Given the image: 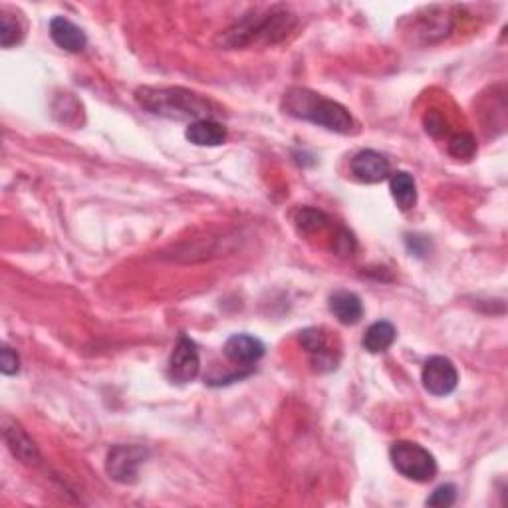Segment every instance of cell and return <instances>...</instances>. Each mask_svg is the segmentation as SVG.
<instances>
[{
	"label": "cell",
	"instance_id": "cell-16",
	"mask_svg": "<svg viewBox=\"0 0 508 508\" xmlns=\"http://www.w3.org/2000/svg\"><path fill=\"white\" fill-rule=\"evenodd\" d=\"M389 189L391 197L396 201L397 207L407 213V210L417 205V185L415 179L411 177L407 171H396L389 175Z\"/></svg>",
	"mask_w": 508,
	"mask_h": 508
},
{
	"label": "cell",
	"instance_id": "cell-4",
	"mask_svg": "<svg viewBox=\"0 0 508 508\" xmlns=\"http://www.w3.org/2000/svg\"><path fill=\"white\" fill-rule=\"evenodd\" d=\"M389 459L396 471L409 481L429 483L437 475V461L425 447L411 441H396L389 449Z\"/></svg>",
	"mask_w": 508,
	"mask_h": 508
},
{
	"label": "cell",
	"instance_id": "cell-18",
	"mask_svg": "<svg viewBox=\"0 0 508 508\" xmlns=\"http://www.w3.org/2000/svg\"><path fill=\"white\" fill-rule=\"evenodd\" d=\"M294 223L299 227V231L304 235H312L318 233L328 223V217H325L322 210L312 209V207H302L296 210L294 215Z\"/></svg>",
	"mask_w": 508,
	"mask_h": 508
},
{
	"label": "cell",
	"instance_id": "cell-5",
	"mask_svg": "<svg viewBox=\"0 0 508 508\" xmlns=\"http://www.w3.org/2000/svg\"><path fill=\"white\" fill-rule=\"evenodd\" d=\"M149 450L139 445H116L108 453L105 471L116 483L133 485L139 478V468L147 461Z\"/></svg>",
	"mask_w": 508,
	"mask_h": 508
},
{
	"label": "cell",
	"instance_id": "cell-17",
	"mask_svg": "<svg viewBox=\"0 0 508 508\" xmlns=\"http://www.w3.org/2000/svg\"><path fill=\"white\" fill-rule=\"evenodd\" d=\"M397 338L396 325L386 320H379L376 324H371L370 328L366 330V335H363V348H366L370 353H381L386 352L388 348L393 346V342Z\"/></svg>",
	"mask_w": 508,
	"mask_h": 508
},
{
	"label": "cell",
	"instance_id": "cell-13",
	"mask_svg": "<svg viewBox=\"0 0 508 508\" xmlns=\"http://www.w3.org/2000/svg\"><path fill=\"white\" fill-rule=\"evenodd\" d=\"M50 36L56 46H60L66 52H82L88 38H85L80 26H76L72 21L64 16H56L50 21Z\"/></svg>",
	"mask_w": 508,
	"mask_h": 508
},
{
	"label": "cell",
	"instance_id": "cell-1",
	"mask_svg": "<svg viewBox=\"0 0 508 508\" xmlns=\"http://www.w3.org/2000/svg\"><path fill=\"white\" fill-rule=\"evenodd\" d=\"M296 18L286 8H271L266 13H251L220 32L217 44L225 50H238L248 46H268L281 42L292 32Z\"/></svg>",
	"mask_w": 508,
	"mask_h": 508
},
{
	"label": "cell",
	"instance_id": "cell-2",
	"mask_svg": "<svg viewBox=\"0 0 508 508\" xmlns=\"http://www.w3.org/2000/svg\"><path fill=\"white\" fill-rule=\"evenodd\" d=\"M136 100L153 116L175 121L193 123L197 120H215L220 116V110L209 98L185 88H139Z\"/></svg>",
	"mask_w": 508,
	"mask_h": 508
},
{
	"label": "cell",
	"instance_id": "cell-12",
	"mask_svg": "<svg viewBox=\"0 0 508 508\" xmlns=\"http://www.w3.org/2000/svg\"><path fill=\"white\" fill-rule=\"evenodd\" d=\"M453 16H450L445 8H427L425 14H421L417 18V22L414 26V32L423 36L425 42H435L441 40V38H445L453 31Z\"/></svg>",
	"mask_w": 508,
	"mask_h": 508
},
{
	"label": "cell",
	"instance_id": "cell-8",
	"mask_svg": "<svg viewBox=\"0 0 508 508\" xmlns=\"http://www.w3.org/2000/svg\"><path fill=\"white\" fill-rule=\"evenodd\" d=\"M352 175L361 183H381L389 179L391 165L389 159L373 149H363L352 159Z\"/></svg>",
	"mask_w": 508,
	"mask_h": 508
},
{
	"label": "cell",
	"instance_id": "cell-22",
	"mask_svg": "<svg viewBox=\"0 0 508 508\" xmlns=\"http://www.w3.org/2000/svg\"><path fill=\"white\" fill-rule=\"evenodd\" d=\"M0 370H3L4 376H14L21 370V358H18V353L13 348H3V353H0Z\"/></svg>",
	"mask_w": 508,
	"mask_h": 508
},
{
	"label": "cell",
	"instance_id": "cell-19",
	"mask_svg": "<svg viewBox=\"0 0 508 508\" xmlns=\"http://www.w3.org/2000/svg\"><path fill=\"white\" fill-rule=\"evenodd\" d=\"M22 36H24V28L21 22H18L16 16L8 13L0 14V44H3V48L16 46L22 40Z\"/></svg>",
	"mask_w": 508,
	"mask_h": 508
},
{
	"label": "cell",
	"instance_id": "cell-20",
	"mask_svg": "<svg viewBox=\"0 0 508 508\" xmlns=\"http://www.w3.org/2000/svg\"><path fill=\"white\" fill-rule=\"evenodd\" d=\"M477 151V141L468 133H457L449 141V153L457 159H471Z\"/></svg>",
	"mask_w": 508,
	"mask_h": 508
},
{
	"label": "cell",
	"instance_id": "cell-15",
	"mask_svg": "<svg viewBox=\"0 0 508 508\" xmlns=\"http://www.w3.org/2000/svg\"><path fill=\"white\" fill-rule=\"evenodd\" d=\"M330 312L338 318V322L346 324V325H353L361 320L363 316V306L358 294L348 292V290H340L332 294L330 299Z\"/></svg>",
	"mask_w": 508,
	"mask_h": 508
},
{
	"label": "cell",
	"instance_id": "cell-21",
	"mask_svg": "<svg viewBox=\"0 0 508 508\" xmlns=\"http://www.w3.org/2000/svg\"><path fill=\"white\" fill-rule=\"evenodd\" d=\"M457 498V488L453 485H441L433 495L427 498V506H450Z\"/></svg>",
	"mask_w": 508,
	"mask_h": 508
},
{
	"label": "cell",
	"instance_id": "cell-14",
	"mask_svg": "<svg viewBox=\"0 0 508 508\" xmlns=\"http://www.w3.org/2000/svg\"><path fill=\"white\" fill-rule=\"evenodd\" d=\"M185 138L199 147H217L227 141V128L217 120H197L189 123Z\"/></svg>",
	"mask_w": 508,
	"mask_h": 508
},
{
	"label": "cell",
	"instance_id": "cell-11",
	"mask_svg": "<svg viewBox=\"0 0 508 508\" xmlns=\"http://www.w3.org/2000/svg\"><path fill=\"white\" fill-rule=\"evenodd\" d=\"M225 356L236 366H253L264 356V343L248 334H235L225 343Z\"/></svg>",
	"mask_w": 508,
	"mask_h": 508
},
{
	"label": "cell",
	"instance_id": "cell-7",
	"mask_svg": "<svg viewBox=\"0 0 508 508\" xmlns=\"http://www.w3.org/2000/svg\"><path fill=\"white\" fill-rule=\"evenodd\" d=\"M201 370V358L197 343L187 338V335H179V342L169 358V379L174 383H189L199 376Z\"/></svg>",
	"mask_w": 508,
	"mask_h": 508
},
{
	"label": "cell",
	"instance_id": "cell-23",
	"mask_svg": "<svg viewBox=\"0 0 508 508\" xmlns=\"http://www.w3.org/2000/svg\"><path fill=\"white\" fill-rule=\"evenodd\" d=\"M425 128H427L431 136H439V133L443 131V128H445V121L437 111H429L425 116Z\"/></svg>",
	"mask_w": 508,
	"mask_h": 508
},
{
	"label": "cell",
	"instance_id": "cell-3",
	"mask_svg": "<svg viewBox=\"0 0 508 508\" xmlns=\"http://www.w3.org/2000/svg\"><path fill=\"white\" fill-rule=\"evenodd\" d=\"M284 111L292 118L312 121L316 126H322L335 133H348L356 131V120L352 118L348 108H343L342 103L324 98V95L316 94L308 88H290L284 94Z\"/></svg>",
	"mask_w": 508,
	"mask_h": 508
},
{
	"label": "cell",
	"instance_id": "cell-6",
	"mask_svg": "<svg viewBox=\"0 0 508 508\" xmlns=\"http://www.w3.org/2000/svg\"><path fill=\"white\" fill-rule=\"evenodd\" d=\"M421 381H423V388L431 396L443 397L457 389L459 371L449 358L433 356L425 361L423 371H421Z\"/></svg>",
	"mask_w": 508,
	"mask_h": 508
},
{
	"label": "cell",
	"instance_id": "cell-9",
	"mask_svg": "<svg viewBox=\"0 0 508 508\" xmlns=\"http://www.w3.org/2000/svg\"><path fill=\"white\" fill-rule=\"evenodd\" d=\"M3 435H4L8 449L13 450V455L18 459V461H22L26 465H40L42 461L40 450H38L36 443L31 439V435L26 433L21 423H16V421H11V419H4Z\"/></svg>",
	"mask_w": 508,
	"mask_h": 508
},
{
	"label": "cell",
	"instance_id": "cell-10",
	"mask_svg": "<svg viewBox=\"0 0 508 508\" xmlns=\"http://www.w3.org/2000/svg\"><path fill=\"white\" fill-rule=\"evenodd\" d=\"M302 348L310 353L312 366L318 371H332L338 368V356L330 348L328 338H325L324 330L308 328L300 334Z\"/></svg>",
	"mask_w": 508,
	"mask_h": 508
}]
</instances>
